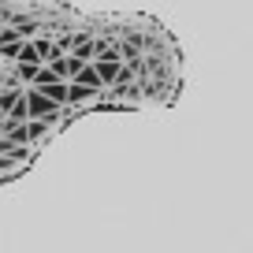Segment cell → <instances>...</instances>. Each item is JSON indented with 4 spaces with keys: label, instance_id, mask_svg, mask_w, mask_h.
I'll list each match as a JSON object with an SVG mask.
<instances>
[{
    "label": "cell",
    "instance_id": "obj_1",
    "mask_svg": "<svg viewBox=\"0 0 253 253\" xmlns=\"http://www.w3.org/2000/svg\"><path fill=\"white\" fill-rule=\"evenodd\" d=\"M93 67H97V79H101L104 86H112V82L123 75V60H97Z\"/></svg>",
    "mask_w": 253,
    "mask_h": 253
},
{
    "label": "cell",
    "instance_id": "obj_2",
    "mask_svg": "<svg viewBox=\"0 0 253 253\" xmlns=\"http://www.w3.org/2000/svg\"><path fill=\"white\" fill-rule=\"evenodd\" d=\"M34 48H38V60L41 63H52L56 56H60V48H56V38H30Z\"/></svg>",
    "mask_w": 253,
    "mask_h": 253
},
{
    "label": "cell",
    "instance_id": "obj_3",
    "mask_svg": "<svg viewBox=\"0 0 253 253\" xmlns=\"http://www.w3.org/2000/svg\"><path fill=\"white\" fill-rule=\"evenodd\" d=\"M41 93L52 97V101L63 108V97H67V82H48V86H41Z\"/></svg>",
    "mask_w": 253,
    "mask_h": 253
},
{
    "label": "cell",
    "instance_id": "obj_4",
    "mask_svg": "<svg viewBox=\"0 0 253 253\" xmlns=\"http://www.w3.org/2000/svg\"><path fill=\"white\" fill-rule=\"evenodd\" d=\"M23 8V0H0V26H8V19Z\"/></svg>",
    "mask_w": 253,
    "mask_h": 253
}]
</instances>
